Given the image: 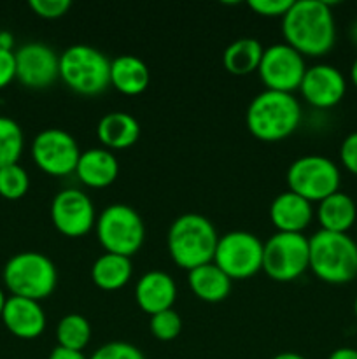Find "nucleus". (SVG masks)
<instances>
[{"label": "nucleus", "mask_w": 357, "mask_h": 359, "mask_svg": "<svg viewBox=\"0 0 357 359\" xmlns=\"http://www.w3.org/2000/svg\"><path fill=\"white\" fill-rule=\"evenodd\" d=\"M340 160L350 174L357 175V132L349 133L343 139L340 146Z\"/></svg>", "instance_id": "obj_33"}, {"label": "nucleus", "mask_w": 357, "mask_h": 359, "mask_svg": "<svg viewBox=\"0 0 357 359\" xmlns=\"http://www.w3.org/2000/svg\"><path fill=\"white\" fill-rule=\"evenodd\" d=\"M77 140L63 128H46L31 140V158L34 163L44 174L52 177H65L76 174L77 161L80 156Z\"/></svg>", "instance_id": "obj_11"}, {"label": "nucleus", "mask_w": 357, "mask_h": 359, "mask_svg": "<svg viewBox=\"0 0 357 359\" xmlns=\"http://www.w3.org/2000/svg\"><path fill=\"white\" fill-rule=\"evenodd\" d=\"M48 359H90L88 356H84V353H79V351H70L65 349V347L56 346L55 349L51 351Z\"/></svg>", "instance_id": "obj_35"}, {"label": "nucleus", "mask_w": 357, "mask_h": 359, "mask_svg": "<svg viewBox=\"0 0 357 359\" xmlns=\"http://www.w3.org/2000/svg\"><path fill=\"white\" fill-rule=\"evenodd\" d=\"M149 330L158 340H161V342H172V340H175L181 335L182 318L178 316L177 311H174V309L158 312V314L150 316Z\"/></svg>", "instance_id": "obj_29"}, {"label": "nucleus", "mask_w": 357, "mask_h": 359, "mask_svg": "<svg viewBox=\"0 0 357 359\" xmlns=\"http://www.w3.org/2000/svg\"><path fill=\"white\" fill-rule=\"evenodd\" d=\"M98 242L105 252L132 258L142 248L146 241V226L133 207L125 203H112L107 205L97 217Z\"/></svg>", "instance_id": "obj_7"}, {"label": "nucleus", "mask_w": 357, "mask_h": 359, "mask_svg": "<svg viewBox=\"0 0 357 359\" xmlns=\"http://www.w3.org/2000/svg\"><path fill=\"white\" fill-rule=\"evenodd\" d=\"M90 359H147L142 351L130 342H108L98 347Z\"/></svg>", "instance_id": "obj_30"}, {"label": "nucleus", "mask_w": 357, "mask_h": 359, "mask_svg": "<svg viewBox=\"0 0 357 359\" xmlns=\"http://www.w3.org/2000/svg\"><path fill=\"white\" fill-rule=\"evenodd\" d=\"M97 209L90 196L77 188H65L51 202V221L56 230L70 238L84 237L97 224Z\"/></svg>", "instance_id": "obj_13"}, {"label": "nucleus", "mask_w": 357, "mask_h": 359, "mask_svg": "<svg viewBox=\"0 0 357 359\" xmlns=\"http://www.w3.org/2000/svg\"><path fill=\"white\" fill-rule=\"evenodd\" d=\"M14 48V35L9 30H0V49L13 51Z\"/></svg>", "instance_id": "obj_37"}, {"label": "nucleus", "mask_w": 357, "mask_h": 359, "mask_svg": "<svg viewBox=\"0 0 357 359\" xmlns=\"http://www.w3.org/2000/svg\"><path fill=\"white\" fill-rule=\"evenodd\" d=\"M188 284L191 287L192 294L196 298L209 304H217L227 298L231 293L233 280L216 265V263H206L188 272Z\"/></svg>", "instance_id": "obj_22"}, {"label": "nucleus", "mask_w": 357, "mask_h": 359, "mask_svg": "<svg viewBox=\"0 0 357 359\" xmlns=\"http://www.w3.org/2000/svg\"><path fill=\"white\" fill-rule=\"evenodd\" d=\"M217 235L212 221L196 212H186L170 224L167 235L168 252L175 265L184 270L198 269L214 262Z\"/></svg>", "instance_id": "obj_3"}, {"label": "nucleus", "mask_w": 357, "mask_h": 359, "mask_svg": "<svg viewBox=\"0 0 357 359\" xmlns=\"http://www.w3.org/2000/svg\"><path fill=\"white\" fill-rule=\"evenodd\" d=\"M30 188L28 172L20 163L0 168V196L6 200L23 198Z\"/></svg>", "instance_id": "obj_28"}, {"label": "nucleus", "mask_w": 357, "mask_h": 359, "mask_svg": "<svg viewBox=\"0 0 357 359\" xmlns=\"http://www.w3.org/2000/svg\"><path fill=\"white\" fill-rule=\"evenodd\" d=\"M300 93L307 104L315 109H331L343 100L346 79L342 70L329 63L308 67L300 84Z\"/></svg>", "instance_id": "obj_15"}, {"label": "nucleus", "mask_w": 357, "mask_h": 359, "mask_svg": "<svg viewBox=\"0 0 357 359\" xmlns=\"http://www.w3.org/2000/svg\"><path fill=\"white\" fill-rule=\"evenodd\" d=\"M294 0H251L248 7L255 14H261L266 18H284V14L289 11Z\"/></svg>", "instance_id": "obj_32"}, {"label": "nucleus", "mask_w": 357, "mask_h": 359, "mask_svg": "<svg viewBox=\"0 0 357 359\" xmlns=\"http://www.w3.org/2000/svg\"><path fill=\"white\" fill-rule=\"evenodd\" d=\"M30 9L44 20H58L69 13L72 2L70 0H30Z\"/></svg>", "instance_id": "obj_31"}, {"label": "nucleus", "mask_w": 357, "mask_h": 359, "mask_svg": "<svg viewBox=\"0 0 357 359\" xmlns=\"http://www.w3.org/2000/svg\"><path fill=\"white\" fill-rule=\"evenodd\" d=\"M150 83V70L135 55H119L111 60V86L122 95H140Z\"/></svg>", "instance_id": "obj_21"}, {"label": "nucleus", "mask_w": 357, "mask_h": 359, "mask_svg": "<svg viewBox=\"0 0 357 359\" xmlns=\"http://www.w3.org/2000/svg\"><path fill=\"white\" fill-rule=\"evenodd\" d=\"M16 79L30 90H46L59 79V56L44 42H27L14 51Z\"/></svg>", "instance_id": "obj_14"}, {"label": "nucleus", "mask_w": 357, "mask_h": 359, "mask_svg": "<svg viewBox=\"0 0 357 359\" xmlns=\"http://www.w3.org/2000/svg\"><path fill=\"white\" fill-rule=\"evenodd\" d=\"M307 69V62L301 53L286 42H276L265 48L258 74L266 90L293 93L300 90Z\"/></svg>", "instance_id": "obj_12"}, {"label": "nucleus", "mask_w": 357, "mask_h": 359, "mask_svg": "<svg viewBox=\"0 0 357 359\" xmlns=\"http://www.w3.org/2000/svg\"><path fill=\"white\" fill-rule=\"evenodd\" d=\"M97 137L105 149H128L139 140L140 123L130 112H107L98 121Z\"/></svg>", "instance_id": "obj_20"}, {"label": "nucleus", "mask_w": 357, "mask_h": 359, "mask_svg": "<svg viewBox=\"0 0 357 359\" xmlns=\"http://www.w3.org/2000/svg\"><path fill=\"white\" fill-rule=\"evenodd\" d=\"M76 175L88 188H108L119 175V161L112 151L105 147H91L80 153Z\"/></svg>", "instance_id": "obj_19"}, {"label": "nucleus", "mask_w": 357, "mask_h": 359, "mask_svg": "<svg viewBox=\"0 0 357 359\" xmlns=\"http://www.w3.org/2000/svg\"><path fill=\"white\" fill-rule=\"evenodd\" d=\"M308 269L328 284H346L357 277V242L349 233L318 230L308 238Z\"/></svg>", "instance_id": "obj_4"}, {"label": "nucleus", "mask_w": 357, "mask_h": 359, "mask_svg": "<svg viewBox=\"0 0 357 359\" xmlns=\"http://www.w3.org/2000/svg\"><path fill=\"white\" fill-rule=\"evenodd\" d=\"M262 248L261 238L251 231H227L219 237L214 263L231 280L248 279L262 270Z\"/></svg>", "instance_id": "obj_10"}, {"label": "nucleus", "mask_w": 357, "mask_h": 359, "mask_svg": "<svg viewBox=\"0 0 357 359\" xmlns=\"http://www.w3.org/2000/svg\"><path fill=\"white\" fill-rule=\"evenodd\" d=\"M354 314H356V319H357V294H356V300H354Z\"/></svg>", "instance_id": "obj_42"}, {"label": "nucleus", "mask_w": 357, "mask_h": 359, "mask_svg": "<svg viewBox=\"0 0 357 359\" xmlns=\"http://www.w3.org/2000/svg\"><path fill=\"white\" fill-rule=\"evenodd\" d=\"M272 359H307V358L301 356V354H298V353H293V351H286V353L275 354Z\"/></svg>", "instance_id": "obj_38"}, {"label": "nucleus", "mask_w": 357, "mask_h": 359, "mask_svg": "<svg viewBox=\"0 0 357 359\" xmlns=\"http://www.w3.org/2000/svg\"><path fill=\"white\" fill-rule=\"evenodd\" d=\"M317 219L321 223V230L346 233L357 219L356 202L352 196L343 191L332 193L328 198L318 202Z\"/></svg>", "instance_id": "obj_23"}, {"label": "nucleus", "mask_w": 357, "mask_h": 359, "mask_svg": "<svg viewBox=\"0 0 357 359\" xmlns=\"http://www.w3.org/2000/svg\"><path fill=\"white\" fill-rule=\"evenodd\" d=\"M177 300V284L170 273L163 270L146 272L135 286V302L146 314L154 316L158 312L174 309Z\"/></svg>", "instance_id": "obj_17"}, {"label": "nucleus", "mask_w": 357, "mask_h": 359, "mask_svg": "<svg viewBox=\"0 0 357 359\" xmlns=\"http://www.w3.org/2000/svg\"><path fill=\"white\" fill-rule=\"evenodd\" d=\"M350 39H352L354 44L357 46V21H354L352 27H350Z\"/></svg>", "instance_id": "obj_40"}, {"label": "nucleus", "mask_w": 357, "mask_h": 359, "mask_svg": "<svg viewBox=\"0 0 357 359\" xmlns=\"http://www.w3.org/2000/svg\"><path fill=\"white\" fill-rule=\"evenodd\" d=\"M6 302H7L6 293H4V291L0 290V318H2V312H4V307H6Z\"/></svg>", "instance_id": "obj_41"}, {"label": "nucleus", "mask_w": 357, "mask_h": 359, "mask_svg": "<svg viewBox=\"0 0 357 359\" xmlns=\"http://www.w3.org/2000/svg\"><path fill=\"white\" fill-rule=\"evenodd\" d=\"M16 79V58L14 51L0 49V90L9 86Z\"/></svg>", "instance_id": "obj_34"}, {"label": "nucleus", "mask_w": 357, "mask_h": 359, "mask_svg": "<svg viewBox=\"0 0 357 359\" xmlns=\"http://www.w3.org/2000/svg\"><path fill=\"white\" fill-rule=\"evenodd\" d=\"M284 42L303 56L328 55L336 42L332 11L324 0H294L282 18Z\"/></svg>", "instance_id": "obj_1"}, {"label": "nucleus", "mask_w": 357, "mask_h": 359, "mask_svg": "<svg viewBox=\"0 0 357 359\" xmlns=\"http://www.w3.org/2000/svg\"><path fill=\"white\" fill-rule=\"evenodd\" d=\"M314 219V207L303 196L284 191L273 198L270 205V221L282 233H303Z\"/></svg>", "instance_id": "obj_18"}, {"label": "nucleus", "mask_w": 357, "mask_h": 359, "mask_svg": "<svg viewBox=\"0 0 357 359\" xmlns=\"http://www.w3.org/2000/svg\"><path fill=\"white\" fill-rule=\"evenodd\" d=\"M286 181L289 191L303 196L310 203H318L340 191L342 174L331 158L322 154H304L289 165Z\"/></svg>", "instance_id": "obj_8"}, {"label": "nucleus", "mask_w": 357, "mask_h": 359, "mask_svg": "<svg viewBox=\"0 0 357 359\" xmlns=\"http://www.w3.org/2000/svg\"><path fill=\"white\" fill-rule=\"evenodd\" d=\"M24 147L21 126L13 118L0 116V168L20 161Z\"/></svg>", "instance_id": "obj_27"}, {"label": "nucleus", "mask_w": 357, "mask_h": 359, "mask_svg": "<svg viewBox=\"0 0 357 359\" xmlns=\"http://www.w3.org/2000/svg\"><path fill=\"white\" fill-rule=\"evenodd\" d=\"M301 116V104L293 93L262 90L248 104L245 123L255 139L279 142L296 132Z\"/></svg>", "instance_id": "obj_2"}, {"label": "nucleus", "mask_w": 357, "mask_h": 359, "mask_svg": "<svg viewBox=\"0 0 357 359\" xmlns=\"http://www.w3.org/2000/svg\"><path fill=\"white\" fill-rule=\"evenodd\" d=\"M56 340L59 347L83 353L91 340V325L84 316L66 314L56 326Z\"/></svg>", "instance_id": "obj_26"}, {"label": "nucleus", "mask_w": 357, "mask_h": 359, "mask_svg": "<svg viewBox=\"0 0 357 359\" xmlns=\"http://www.w3.org/2000/svg\"><path fill=\"white\" fill-rule=\"evenodd\" d=\"M261 42L254 37H241L231 42L223 55V63L226 70L234 76H247V74L258 72L259 63L262 58Z\"/></svg>", "instance_id": "obj_25"}, {"label": "nucleus", "mask_w": 357, "mask_h": 359, "mask_svg": "<svg viewBox=\"0 0 357 359\" xmlns=\"http://www.w3.org/2000/svg\"><path fill=\"white\" fill-rule=\"evenodd\" d=\"M310 265V248L303 233L276 231L262 248V270L276 283H290L303 276Z\"/></svg>", "instance_id": "obj_9"}, {"label": "nucleus", "mask_w": 357, "mask_h": 359, "mask_svg": "<svg viewBox=\"0 0 357 359\" xmlns=\"http://www.w3.org/2000/svg\"><path fill=\"white\" fill-rule=\"evenodd\" d=\"M2 323L10 335L21 340H35L44 333L46 314L41 304L21 297H9L2 312Z\"/></svg>", "instance_id": "obj_16"}, {"label": "nucleus", "mask_w": 357, "mask_h": 359, "mask_svg": "<svg viewBox=\"0 0 357 359\" xmlns=\"http://www.w3.org/2000/svg\"><path fill=\"white\" fill-rule=\"evenodd\" d=\"M350 81H352L354 86L357 88V58L354 60L352 67H350Z\"/></svg>", "instance_id": "obj_39"}, {"label": "nucleus", "mask_w": 357, "mask_h": 359, "mask_svg": "<svg viewBox=\"0 0 357 359\" xmlns=\"http://www.w3.org/2000/svg\"><path fill=\"white\" fill-rule=\"evenodd\" d=\"M328 359H357V349H354V347H340V349L332 351Z\"/></svg>", "instance_id": "obj_36"}, {"label": "nucleus", "mask_w": 357, "mask_h": 359, "mask_svg": "<svg viewBox=\"0 0 357 359\" xmlns=\"http://www.w3.org/2000/svg\"><path fill=\"white\" fill-rule=\"evenodd\" d=\"M4 284L10 297L41 302L51 297L58 283V272L51 258L37 251H23L6 263L2 272Z\"/></svg>", "instance_id": "obj_6"}, {"label": "nucleus", "mask_w": 357, "mask_h": 359, "mask_svg": "<svg viewBox=\"0 0 357 359\" xmlns=\"http://www.w3.org/2000/svg\"><path fill=\"white\" fill-rule=\"evenodd\" d=\"M59 79L84 97L100 95L111 86V60L93 46L74 44L59 55Z\"/></svg>", "instance_id": "obj_5"}, {"label": "nucleus", "mask_w": 357, "mask_h": 359, "mask_svg": "<svg viewBox=\"0 0 357 359\" xmlns=\"http://www.w3.org/2000/svg\"><path fill=\"white\" fill-rule=\"evenodd\" d=\"M133 273L132 258L104 252L91 265V280L104 291H118L130 283Z\"/></svg>", "instance_id": "obj_24"}]
</instances>
